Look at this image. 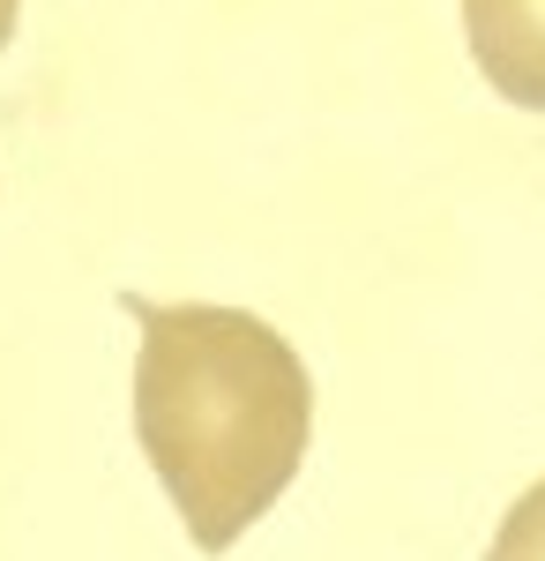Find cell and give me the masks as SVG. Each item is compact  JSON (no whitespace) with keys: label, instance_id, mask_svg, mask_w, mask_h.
I'll return each instance as SVG.
<instances>
[{"label":"cell","instance_id":"cell-1","mask_svg":"<svg viewBox=\"0 0 545 561\" xmlns=\"http://www.w3.org/2000/svg\"><path fill=\"white\" fill-rule=\"evenodd\" d=\"M127 314L142 322L135 434L150 449V472L172 494L187 539L224 554L247 524L277 510L306 457V359L247 307H158L127 293Z\"/></svg>","mask_w":545,"mask_h":561},{"label":"cell","instance_id":"cell-2","mask_svg":"<svg viewBox=\"0 0 545 561\" xmlns=\"http://www.w3.org/2000/svg\"><path fill=\"white\" fill-rule=\"evenodd\" d=\"M463 38L508 105L545 113V0H463Z\"/></svg>","mask_w":545,"mask_h":561},{"label":"cell","instance_id":"cell-3","mask_svg":"<svg viewBox=\"0 0 545 561\" xmlns=\"http://www.w3.org/2000/svg\"><path fill=\"white\" fill-rule=\"evenodd\" d=\"M486 561H545V479L501 517V531H494Z\"/></svg>","mask_w":545,"mask_h":561},{"label":"cell","instance_id":"cell-4","mask_svg":"<svg viewBox=\"0 0 545 561\" xmlns=\"http://www.w3.org/2000/svg\"><path fill=\"white\" fill-rule=\"evenodd\" d=\"M15 38V0H0V45Z\"/></svg>","mask_w":545,"mask_h":561}]
</instances>
